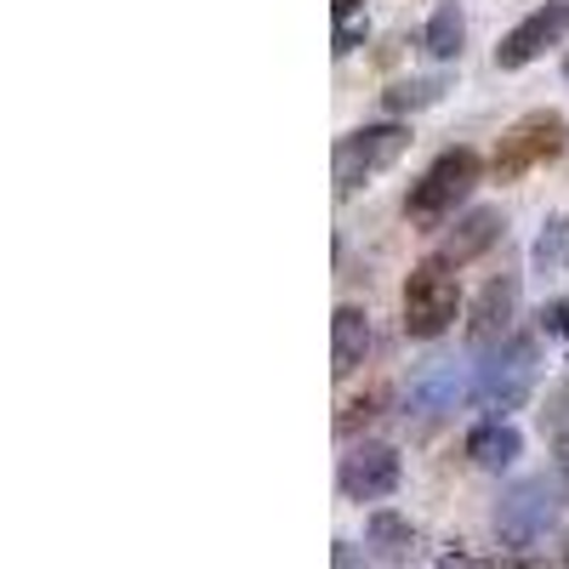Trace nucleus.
I'll return each instance as SVG.
<instances>
[{"instance_id": "7", "label": "nucleus", "mask_w": 569, "mask_h": 569, "mask_svg": "<svg viewBox=\"0 0 569 569\" xmlns=\"http://www.w3.org/2000/svg\"><path fill=\"white\" fill-rule=\"evenodd\" d=\"M472 388H479V365H467V359H433V365H421L410 376V410L421 421L450 416L461 399H472Z\"/></svg>"}, {"instance_id": "19", "label": "nucleus", "mask_w": 569, "mask_h": 569, "mask_svg": "<svg viewBox=\"0 0 569 569\" xmlns=\"http://www.w3.org/2000/svg\"><path fill=\"white\" fill-rule=\"evenodd\" d=\"M439 569H496V563H485V558H472V552H461V547H456V552H445V558H439Z\"/></svg>"}, {"instance_id": "15", "label": "nucleus", "mask_w": 569, "mask_h": 569, "mask_svg": "<svg viewBox=\"0 0 569 569\" xmlns=\"http://www.w3.org/2000/svg\"><path fill=\"white\" fill-rule=\"evenodd\" d=\"M461 40H467V18H461L456 0H445V7L427 18V29H421V52L439 58V63H450V58L461 52Z\"/></svg>"}, {"instance_id": "11", "label": "nucleus", "mask_w": 569, "mask_h": 569, "mask_svg": "<svg viewBox=\"0 0 569 569\" xmlns=\"http://www.w3.org/2000/svg\"><path fill=\"white\" fill-rule=\"evenodd\" d=\"M501 228H507V217H501L496 206H472V211L450 228V240L439 246V257H445L450 268H461V262H472V257H485V251L501 240Z\"/></svg>"}, {"instance_id": "1", "label": "nucleus", "mask_w": 569, "mask_h": 569, "mask_svg": "<svg viewBox=\"0 0 569 569\" xmlns=\"http://www.w3.org/2000/svg\"><path fill=\"white\" fill-rule=\"evenodd\" d=\"M479 177H485V160L472 154V149H450V154H439L433 166L421 171V182H410V194H405V217L416 222V228H439L472 188H479Z\"/></svg>"}, {"instance_id": "13", "label": "nucleus", "mask_w": 569, "mask_h": 569, "mask_svg": "<svg viewBox=\"0 0 569 569\" xmlns=\"http://www.w3.org/2000/svg\"><path fill=\"white\" fill-rule=\"evenodd\" d=\"M365 353H370V319H365V308L342 302L337 313H330V370L353 376L365 365Z\"/></svg>"}, {"instance_id": "17", "label": "nucleus", "mask_w": 569, "mask_h": 569, "mask_svg": "<svg viewBox=\"0 0 569 569\" xmlns=\"http://www.w3.org/2000/svg\"><path fill=\"white\" fill-rule=\"evenodd\" d=\"M382 405H388V388H376V393H365V399H353V405L342 410V421H337V427H342V433H353V427H359V421H376V416H382Z\"/></svg>"}, {"instance_id": "3", "label": "nucleus", "mask_w": 569, "mask_h": 569, "mask_svg": "<svg viewBox=\"0 0 569 569\" xmlns=\"http://www.w3.org/2000/svg\"><path fill=\"white\" fill-rule=\"evenodd\" d=\"M536 370H541V353L530 337H507L485 365H479V388H472V405H479L490 421H507V410H518L536 388Z\"/></svg>"}, {"instance_id": "10", "label": "nucleus", "mask_w": 569, "mask_h": 569, "mask_svg": "<svg viewBox=\"0 0 569 569\" xmlns=\"http://www.w3.org/2000/svg\"><path fill=\"white\" fill-rule=\"evenodd\" d=\"M518 319V273H496L479 297L467 308V342L472 348H490L507 337V325Z\"/></svg>"}, {"instance_id": "16", "label": "nucleus", "mask_w": 569, "mask_h": 569, "mask_svg": "<svg viewBox=\"0 0 569 569\" xmlns=\"http://www.w3.org/2000/svg\"><path fill=\"white\" fill-rule=\"evenodd\" d=\"M445 91H450V86H445L439 74H421V80H393V86L382 91V103H388V114H416V109H433Z\"/></svg>"}, {"instance_id": "5", "label": "nucleus", "mask_w": 569, "mask_h": 569, "mask_svg": "<svg viewBox=\"0 0 569 569\" xmlns=\"http://www.w3.org/2000/svg\"><path fill=\"white\" fill-rule=\"evenodd\" d=\"M558 518H563V490L552 479H525L501 496L496 536L512 552H536V541H547V530H558Z\"/></svg>"}, {"instance_id": "6", "label": "nucleus", "mask_w": 569, "mask_h": 569, "mask_svg": "<svg viewBox=\"0 0 569 569\" xmlns=\"http://www.w3.org/2000/svg\"><path fill=\"white\" fill-rule=\"evenodd\" d=\"M410 149V126L388 120V126H359L337 142V194H359L370 177H382L388 166H399V154Z\"/></svg>"}, {"instance_id": "21", "label": "nucleus", "mask_w": 569, "mask_h": 569, "mask_svg": "<svg viewBox=\"0 0 569 569\" xmlns=\"http://www.w3.org/2000/svg\"><path fill=\"white\" fill-rule=\"evenodd\" d=\"M330 7H337V23H353V12L365 7V0H330Z\"/></svg>"}, {"instance_id": "24", "label": "nucleus", "mask_w": 569, "mask_h": 569, "mask_svg": "<svg viewBox=\"0 0 569 569\" xmlns=\"http://www.w3.org/2000/svg\"><path fill=\"white\" fill-rule=\"evenodd\" d=\"M563 74H569V58H563Z\"/></svg>"}, {"instance_id": "2", "label": "nucleus", "mask_w": 569, "mask_h": 569, "mask_svg": "<svg viewBox=\"0 0 569 569\" xmlns=\"http://www.w3.org/2000/svg\"><path fill=\"white\" fill-rule=\"evenodd\" d=\"M456 308H461V284H456V268L445 257H427L410 268L405 279V337L416 342H433L456 325Z\"/></svg>"}, {"instance_id": "22", "label": "nucleus", "mask_w": 569, "mask_h": 569, "mask_svg": "<svg viewBox=\"0 0 569 569\" xmlns=\"http://www.w3.org/2000/svg\"><path fill=\"white\" fill-rule=\"evenodd\" d=\"M558 479H563V485H569V433H563V439H558Z\"/></svg>"}, {"instance_id": "20", "label": "nucleus", "mask_w": 569, "mask_h": 569, "mask_svg": "<svg viewBox=\"0 0 569 569\" xmlns=\"http://www.w3.org/2000/svg\"><path fill=\"white\" fill-rule=\"evenodd\" d=\"M359 40H365V29H359V23H342V29H337V46H330V52H337V58H348Z\"/></svg>"}, {"instance_id": "4", "label": "nucleus", "mask_w": 569, "mask_h": 569, "mask_svg": "<svg viewBox=\"0 0 569 569\" xmlns=\"http://www.w3.org/2000/svg\"><path fill=\"white\" fill-rule=\"evenodd\" d=\"M563 149H569V120L558 109H536V114L507 126V137L496 142V154H490V177L496 182H518L525 171L558 160Z\"/></svg>"}, {"instance_id": "12", "label": "nucleus", "mask_w": 569, "mask_h": 569, "mask_svg": "<svg viewBox=\"0 0 569 569\" xmlns=\"http://www.w3.org/2000/svg\"><path fill=\"white\" fill-rule=\"evenodd\" d=\"M365 552L376 558V563H388V569H399V563H410L416 558V525L405 512H370L365 518Z\"/></svg>"}, {"instance_id": "18", "label": "nucleus", "mask_w": 569, "mask_h": 569, "mask_svg": "<svg viewBox=\"0 0 569 569\" xmlns=\"http://www.w3.org/2000/svg\"><path fill=\"white\" fill-rule=\"evenodd\" d=\"M541 330H547L552 342H563V348H569V297H563V302H547V308H541Z\"/></svg>"}, {"instance_id": "14", "label": "nucleus", "mask_w": 569, "mask_h": 569, "mask_svg": "<svg viewBox=\"0 0 569 569\" xmlns=\"http://www.w3.org/2000/svg\"><path fill=\"white\" fill-rule=\"evenodd\" d=\"M467 456L479 461L485 472H501V467H512L518 456H525V433L507 427V421H485V427L467 433Z\"/></svg>"}, {"instance_id": "9", "label": "nucleus", "mask_w": 569, "mask_h": 569, "mask_svg": "<svg viewBox=\"0 0 569 569\" xmlns=\"http://www.w3.org/2000/svg\"><path fill=\"white\" fill-rule=\"evenodd\" d=\"M569 34V0H552V7H541V12H530L525 23H518L501 46H496V63L501 69H525V63H536L547 46H558Z\"/></svg>"}, {"instance_id": "8", "label": "nucleus", "mask_w": 569, "mask_h": 569, "mask_svg": "<svg viewBox=\"0 0 569 569\" xmlns=\"http://www.w3.org/2000/svg\"><path fill=\"white\" fill-rule=\"evenodd\" d=\"M399 479H405L399 450L393 445H376V439L370 445H353L342 456V472H337V485H342L348 501H382V496L399 490Z\"/></svg>"}, {"instance_id": "23", "label": "nucleus", "mask_w": 569, "mask_h": 569, "mask_svg": "<svg viewBox=\"0 0 569 569\" xmlns=\"http://www.w3.org/2000/svg\"><path fill=\"white\" fill-rule=\"evenodd\" d=\"M337 569H353V547H337Z\"/></svg>"}]
</instances>
